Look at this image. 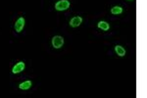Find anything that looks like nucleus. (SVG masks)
Returning <instances> with one entry per match:
<instances>
[{
  "label": "nucleus",
  "instance_id": "1",
  "mask_svg": "<svg viewBox=\"0 0 147 98\" xmlns=\"http://www.w3.org/2000/svg\"><path fill=\"white\" fill-rule=\"evenodd\" d=\"M70 1L69 0H60L55 4V9L57 11H65L70 8Z\"/></svg>",
  "mask_w": 147,
  "mask_h": 98
},
{
  "label": "nucleus",
  "instance_id": "2",
  "mask_svg": "<svg viewBox=\"0 0 147 98\" xmlns=\"http://www.w3.org/2000/svg\"><path fill=\"white\" fill-rule=\"evenodd\" d=\"M64 44V38L60 35H55L53 38H52V45H53L54 48L59 49L63 46Z\"/></svg>",
  "mask_w": 147,
  "mask_h": 98
},
{
  "label": "nucleus",
  "instance_id": "3",
  "mask_svg": "<svg viewBox=\"0 0 147 98\" xmlns=\"http://www.w3.org/2000/svg\"><path fill=\"white\" fill-rule=\"evenodd\" d=\"M25 19L23 18V17H21V18H19L17 21H16V24H15V30L17 32H21L23 30L24 27H25Z\"/></svg>",
  "mask_w": 147,
  "mask_h": 98
},
{
  "label": "nucleus",
  "instance_id": "4",
  "mask_svg": "<svg viewBox=\"0 0 147 98\" xmlns=\"http://www.w3.org/2000/svg\"><path fill=\"white\" fill-rule=\"evenodd\" d=\"M26 68V65L24 62H19V63L16 64L15 66L13 67V69H12V73L13 74H19L21 73V72H23L25 70Z\"/></svg>",
  "mask_w": 147,
  "mask_h": 98
},
{
  "label": "nucleus",
  "instance_id": "5",
  "mask_svg": "<svg viewBox=\"0 0 147 98\" xmlns=\"http://www.w3.org/2000/svg\"><path fill=\"white\" fill-rule=\"evenodd\" d=\"M82 23V19L80 18V17H75V18H73L72 20L70 21V26L72 28H77V27H79Z\"/></svg>",
  "mask_w": 147,
  "mask_h": 98
},
{
  "label": "nucleus",
  "instance_id": "6",
  "mask_svg": "<svg viewBox=\"0 0 147 98\" xmlns=\"http://www.w3.org/2000/svg\"><path fill=\"white\" fill-rule=\"evenodd\" d=\"M115 51L120 57H123V56H125V50L124 47L121 46V45H116V46H115Z\"/></svg>",
  "mask_w": 147,
  "mask_h": 98
},
{
  "label": "nucleus",
  "instance_id": "7",
  "mask_svg": "<svg viewBox=\"0 0 147 98\" xmlns=\"http://www.w3.org/2000/svg\"><path fill=\"white\" fill-rule=\"evenodd\" d=\"M32 82L30 80H27V82H24L22 83H20V85H19V87H20V89H23V90H26V89H28V88L32 87Z\"/></svg>",
  "mask_w": 147,
  "mask_h": 98
},
{
  "label": "nucleus",
  "instance_id": "8",
  "mask_svg": "<svg viewBox=\"0 0 147 98\" xmlns=\"http://www.w3.org/2000/svg\"><path fill=\"white\" fill-rule=\"evenodd\" d=\"M98 28H101L102 30H109V28H110V26H109V24L107 22H104V21H101V22L98 23Z\"/></svg>",
  "mask_w": 147,
  "mask_h": 98
},
{
  "label": "nucleus",
  "instance_id": "9",
  "mask_svg": "<svg viewBox=\"0 0 147 98\" xmlns=\"http://www.w3.org/2000/svg\"><path fill=\"white\" fill-rule=\"evenodd\" d=\"M122 12H123V8L121 6H115L111 9V13H112L113 15H119Z\"/></svg>",
  "mask_w": 147,
  "mask_h": 98
},
{
  "label": "nucleus",
  "instance_id": "10",
  "mask_svg": "<svg viewBox=\"0 0 147 98\" xmlns=\"http://www.w3.org/2000/svg\"><path fill=\"white\" fill-rule=\"evenodd\" d=\"M127 1H132V0H127Z\"/></svg>",
  "mask_w": 147,
  "mask_h": 98
}]
</instances>
